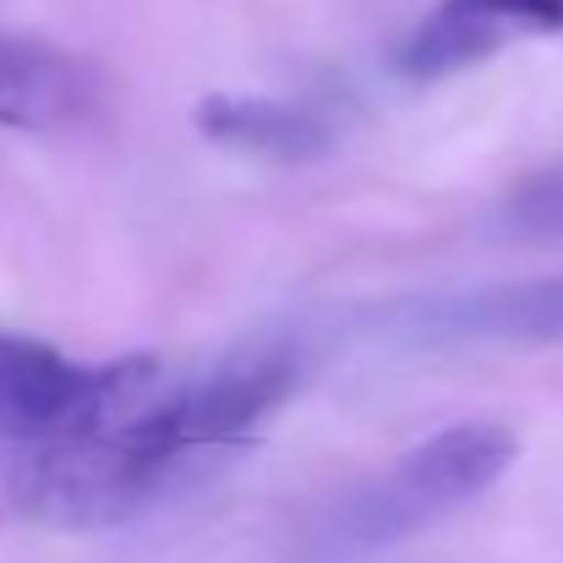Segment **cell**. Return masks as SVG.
I'll return each mask as SVG.
<instances>
[{
	"label": "cell",
	"instance_id": "6da1fadb",
	"mask_svg": "<svg viewBox=\"0 0 563 563\" xmlns=\"http://www.w3.org/2000/svg\"><path fill=\"white\" fill-rule=\"evenodd\" d=\"M301 351L257 340L219 356L208 373L159 388L143 410L104 432L0 449V504L49 531H110L257 438V427L296 394Z\"/></svg>",
	"mask_w": 563,
	"mask_h": 563
},
{
	"label": "cell",
	"instance_id": "7a4b0ae2",
	"mask_svg": "<svg viewBox=\"0 0 563 563\" xmlns=\"http://www.w3.org/2000/svg\"><path fill=\"white\" fill-rule=\"evenodd\" d=\"M515 454L520 443L498 421H454L421 438L340 504V515L329 520V548L340 559H373L443 526L449 515L471 509L515 465Z\"/></svg>",
	"mask_w": 563,
	"mask_h": 563
},
{
	"label": "cell",
	"instance_id": "3957f363",
	"mask_svg": "<svg viewBox=\"0 0 563 563\" xmlns=\"http://www.w3.org/2000/svg\"><path fill=\"white\" fill-rule=\"evenodd\" d=\"M159 388L165 373L148 351L82 367L44 340L0 334V449L104 432L121 416L143 410Z\"/></svg>",
	"mask_w": 563,
	"mask_h": 563
},
{
	"label": "cell",
	"instance_id": "277c9868",
	"mask_svg": "<svg viewBox=\"0 0 563 563\" xmlns=\"http://www.w3.org/2000/svg\"><path fill=\"white\" fill-rule=\"evenodd\" d=\"M377 329L399 345L465 351V345H515L542 351L563 345V274L548 279H493L471 290H432L416 301H394Z\"/></svg>",
	"mask_w": 563,
	"mask_h": 563
},
{
	"label": "cell",
	"instance_id": "5b68a950",
	"mask_svg": "<svg viewBox=\"0 0 563 563\" xmlns=\"http://www.w3.org/2000/svg\"><path fill=\"white\" fill-rule=\"evenodd\" d=\"M563 33V0H438L399 44V77L443 82L504 55L515 38Z\"/></svg>",
	"mask_w": 563,
	"mask_h": 563
},
{
	"label": "cell",
	"instance_id": "8992f818",
	"mask_svg": "<svg viewBox=\"0 0 563 563\" xmlns=\"http://www.w3.org/2000/svg\"><path fill=\"white\" fill-rule=\"evenodd\" d=\"M191 126L213 148L268 159V165H312L340 143L334 121L318 104L274 99V93H208L191 110Z\"/></svg>",
	"mask_w": 563,
	"mask_h": 563
},
{
	"label": "cell",
	"instance_id": "52a82bcc",
	"mask_svg": "<svg viewBox=\"0 0 563 563\" xmlns=\"http://www.w3.org/2000/svg\"><path fill=\"white\" fill-rule=\"evenodd\" d=\"M99 104V77L82 55L0 33V126L11 132H66Z\"/></svg>",
	"mask_w": 563,
	"mask_h": 563
},
{
	"label": "cell",
	"instance_id": "ba28073f",
	"mask_svg": "<svg viewBox=\"0 0 563 563\" xmlns=\"http://www.w3.org/2000/svg\"><path fill=\"white\" fill-rule=\"evenodd\" d=\"M498 224L515 241H563V159L509 191Z\"/></svg>",
	"mask_w": 563,
	"mask_h": 563
}]
</instances>
